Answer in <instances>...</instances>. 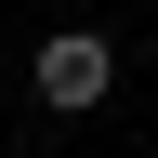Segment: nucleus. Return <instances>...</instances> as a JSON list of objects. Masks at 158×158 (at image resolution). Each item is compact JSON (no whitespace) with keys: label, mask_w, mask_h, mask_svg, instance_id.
Wrapping results in <instances>:
<instances>
[{"label":"nucleus","mask_w":158,"mask_h":158,"mask_svg":"<svg viewBox=\"0 0 158 158\" xmlns=\"http://www.w3.org/2000/svg\"><path fill=\"white\" fill-rule=\"evenodd\" d=\"M27 79H40V106H66V118H79V106H106L118 53H106L92 27H66V40H40V66H27Z\"/></svg>","instance_id":"f257e3e1"}]
</instances>
